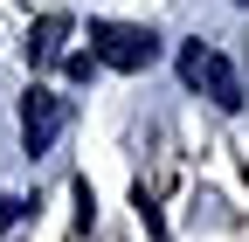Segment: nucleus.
<instances>
[{
	"label": "nucleus",
	"mask_w": 249,
	"mask_h": 242,
	"mask_svg": "<svg viewBox=\"0 0 249 242\" xmlns=\"http://www.w3.org/2000/svg\"><path fill=\"white\" fill-rule=\"evenodd\" d=\"M180 83L187 90H208L222 111H242V76L229 69V55H214L208 42H187L180 49Z\"/></svg>",
	"instance_id": "nucleus-2"
},
{
	"label": "nucleus",
	"mask_w": 249,
	"mask_h": 242,
	"mask_svg": "<svg viewBox=\"0 0 249 242\" xmlns=\"http://www.w3.org/2000/svg\"><path fill=\"white\" fill-rule=\"evenodd\" d=\"M90 55L111 69H152L160 63V35L132 28V21H90Z\"/></svg>",
	"instance_id": "nucleus-1"
},
{
	"label": "nucleus",
	"mask_w": 249,
	"mask_h": 242,
	"mask_svg": "<svg viewBox=\"0 0 249 242\" xmlns=\"http://www.w3.org/2000/svg\"><path fill=\"white\" fill-rule=\"evenodd\" d=\"M55 132H62V97L35 83V90L21 97V145H28V153H49Z\"/></svg>",
	"instance_id": "nucleus-3"
},
{
	"label": "nucleus",
	"mask_w": 249,
	"mask_h": 242,
	"mask_svg": "<svg viewBox=\"0 0 249 242\" xmlns=\"http://www.w3.org/2000/svg\"><path fill=\"white\" fill-rule=\"evenodd\" d=\"M62 69H70V83H90V76H97V55H70Z\"/></svg>",
	"instance_id": "nucleus-5"
},
{
	"label": "nucleus",
	"mask_w": 249,
	"mask_h": 242,
	"mask_svg": "<svg viewBox=\"0 0 249 242\" xmlns=\"http://www.w3.org/2000/svg\"><path fill=\"white\" fill-rule=\"evenodd\" d=\"M62 42H70V14H42L35 28H28V63L49 69L55 55H62Z\"/></svg>",
	"instance_id": "nucleus-4"
}]
</instances>
